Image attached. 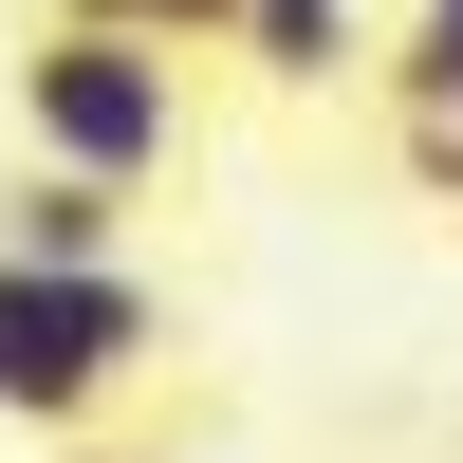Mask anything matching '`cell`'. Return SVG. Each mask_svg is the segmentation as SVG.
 Listing matches in <instances>:
<instances>
[{
    "label": "cell",
    "mask_w": 463,
    "mask_h": 463,
    "mask_svg": "<svg viewBox=\"0 0 463 463\" xmlns=\"http://www.w3.org/2000/svg\"><path fill=\"white\" fill-rule=\"evenodd\" d=\"M0 241H19V260H130V185L19 167V185H0Z\"/></svg>",
    "instance_id": "4"
},
{
    "label": "cell",
    "mask_w": 463,
    "mask_h": 463,
    "mask_svg": "<svg viewBox=\"0 0 463 463\" xmlns=\"http://www.w3.org/2000/svg\"><path fill=\"white\" fill-rule=\"evenodd\" d=\"M222 56L279 74V93H334V74H371V0H241V19H222Z\"/></svg>",
    "instance_id": "3"
},
{
    "label": "cell",
    "mask_w": 463,
    "mask_h": 463,
    "mask_svg": "<svg viewBox=\"0 0 463 463\" xmlns=\"http://www.w3.org/2000/svg\"><path fill=\"white\" fill-rule=\"evenodd\" d=\"M148 353H167V297L130 260H19L0 241V427L74 445L111 390H148Z\"/></svg>",
    "instance_id": "1"
},
{
    "label": "cell",
    "mask_w": 463,
    "mask_h": 463,
    "mask_svg": "<svg viewBox=\"0 0 463 463\" xmlns=\"http://www.w3.org/2000/svg\"><path fill=\"white\" fill-rule=\"evenodd\" d=\"M371 74L408 130H463V0H408V37H371Z\"/></svg>",
    "instance_id": "5"
},
{
    "label": "cell",
    "mask_w": 463,
    "mask_h": 463,
    "mask_svg": "<svg viewBox=\"0 0 463 463\" xmlns=\"http://www.w3.org/2000/svg\"><path fill=\"white\" fill-rule=\"evenodd\" d=\"M19 167H74V185H167L185 167V74L167 37H111V19H37L19 37Z\"/></svg>",
    "instance_id": "2"
},
{
    "label": "cell",
    "mask_w": 463,
    "mask_h": 463,
    "mask_svg": "<svg viewBox=\"0 0 463 463\" xmlns=\"http://www.w3.org/2000/svg\"><path fill=\"white\" fill-rule=\"evenodd\" d=\"M56 463H111V445H56Z\"/></svg>",
    "instance_id": "7"
},
{
    "label": "cell",
    "mask_w": 463,
    "mask_h": 463,
    "mask_svg": "<svg viewBox=\"0 0 463 463\" xmlns=\"http://www.w3.org/2000/svg\"><path fill=\"white\" fill-rule=\"evenodd\" d=\"M74 19H111V37H204V56H222V19H241V0H74Z\"/></svg>",
    "instance_id": "6"
}]
</instances>
